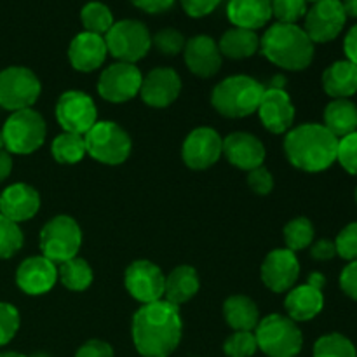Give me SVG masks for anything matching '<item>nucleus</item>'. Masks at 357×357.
Segmentation results:
<instances>
[{
  "label": "nucleus",
  "instance_id": "obj_21",
  "mask_svg": "<svg viewBox=\"0 0 357 357\" xmlns=\"http://www.w3.org/2000/svg\"><path fill=\"white\" fill-rule=\"evenodd\" d=\"M223 155L232 166L243 171H253L264 166L265 146L255 135L237 131L223 138Z\"/></svg>",
  "mask_w": 357,
  "mask_h": 357
},
{
  "label": "nucleus",
  "instance_id": "obj_15",
  "mask_svg": "<svg viewBox=\"0 0 357 357\" xmlns=\"http://www.w3.org/2000/svg\"><path fill=\"white\" fill-rule=\"evenodd\" d=\"M223 155V138L213 128H197L185 138L181 157L190 169L204 171Z\"/></svg>",
  "mask_w": 357,
  "mask_h": 357
},
{
  "label": "nucleus",
  "instance_id": "obj_53",
  "mask_svg": "<svg viewBox=\"0 0 357 357\" xmlns=\"http://www.w3.org/2000/svg\"><path fill=\"white\" fill-rule=\"evenodd\" d=\"M271 86L268 87H272V89H284V84H286V79L282 75H275V77H272V80H271Z\"/></svg>",
  "mask_w": 357,
  "mask_h": 357
},
{
  "label": "nucleus",
  "instance_id": "obj_19",
  "mask_svg": "<svg viewBox=\"0 0 357 357\" xmlns=\"http://www.w3.org/2000/svg\"><path fill=\"white\" fill-rule=\"evenodd\" d=\"M58 281V267L45 257H30L16 271V284L31 296L45 295Z\"/></svg>",
  "mask_w": 357,
  "mask_h": 357
},
{
  "label": "nucleus",
  "instance_id": "obj_31",
  "mask_svg": "<svg viewBox=\"0 0 357 357\" xmlns=\"http://www.w3.org/2000/svg\"><path fill=\"white\" fill-rule=\"evenodd\" d=\"M93 268L84 258L75 257L63 261L58 267V281H61V284L70 291H86L93 284Z\"/></svg>",
  "mask_w": 357,
  "mask_h": 357
},
{
  "label": "nucleus",
  "instance_id": "obj_34",
  "mask_svg": "<svg viewBox=\"0 0 357 357\" xmlns=\"http://www.w3.org/2000/svg\"><path fill=\"white\" fill-rule=\"evenodd\" d=\"M314 241V225L309 218L305 216H298V218L291 220L288 225L284 227V243L286 250L302 251L309 248Z\"/></svg>",
  "mask_w": 357,
  "mask_h": 357
},
{
  "label": "nucleus",
  "instance_id": "obj_5",
  "mask_svg": "<svg viewBox=\"0 0 357 357\" xmlns=\"http://www.w3.org/2000/svg\"><path fill=\"white\" fill-rule=\"evenodd\" d=\"M258 349L268 357H296L302 351L303 337L293 319L281 314L264 317L255 328Z\"/></svg>",
  "mask_w": 357,
  "mask_h": 357
},
{
  "label": "nucleus",
  "instance_id": "obj_13",
  "mask_svg": "<svg viewBox=\"0 0 357 357\" xmlns=\"http://www.w3.org/2000/svg\"><path fill=\"white\" fill-rule=\"evenodd\" d=\"M56 119L63 131L84 136L98 122L96 105L82 91H66L56 103Z\"/></svg>",
  "mask_w": 357,
  "mask_h": 357
},
{
  "label": "nucleus",
  "instance_id": "obj_57",
  "mask_svg": "<svg viewBox=\"0 0 357 357\" xmlns=\"http://www.w3.org/2000/svg\"><path fill=\"white\" fill-rule=\"evenodd\" d=\"M307 2H319V0H307Z\"/></svg>",
  "mask_w": 357,
  "mask_h": 357
},
{
  "label": "nucleus",
  "instance_id": "obj_11",
  "mask_svg": "<svg viewBox=\"0 0 357 357\" xmlns=\"http://www.w3.org/2000/svg\"><path fill=\"white\" fill-rule=\"evenodd\" d=\"M347 23L342 0H319L305 14V33L314 44L335 40Z\"/></svg>",
  "mask_w": 357,
  "mask_h": 357
},
{
  "label": "nucleus",
  "instance_id": "obj_37",
  "mask_svg": "<svg viewBox=\"0 0 357 357\" xmlns=\"http://www.w3.org/2000/svg\"><path fill=\"white\" fill-rule=\"evenodd\" d=\"M257 351L258 344L253 331H234L223 344L227 357H251Z\"/></svg>",
  "mask_w": 357,
  "mask_h": 357
},
{
  "label": "nucleus",
  "instance_id": "obj_2",
  "mask_svg": "<svg viewBox=\"0 0 357 357\" xmlns=\"http://www.w3.org/2000/svg\"><path fill=\"white\" fill-rule=\"evenodd\" d=\"M284 152L296 169L321 173L337 160L338 138L323 124H302L291 128L284 138Z\"/></svg>",
  "mask_w": 357,
  "mask_h": 357
},
{
  "label": "nucleus",
  "instance_id": "obj_56",
  "mask_svg": "<svg viewBox=\"0 0 357 357\" xmlns=\"http://www.w3.org/2000/svg\"><path fill=\"white\" fill-rule=\"evenodd\" d=\"M31 357H49V356L44 354V352H37V354H33Z\"/></svg>",
  "mask_w": 357,
  "mask_h": 357
},
{
  "label": "nucleus",
  "instance_id": "obj_41",
  "mask_svg": "<svg viewBox=\"0 0 357 357\" xmlns=\"http://www.w3.org/2000/svg\"><path fill=\"white\" fill-rule=\"evenodd\" d=\"M337 160L347 173L357 176V131L338 139Z\"/></svg>",
  "mask_w": 357,
  "mask_h": 357
},
{
  "label": "nucleus",
  "instance_id": "obj_26",
  "mask_svg": "<svg viewBox=\"0 0 357 357\" xmlns=\"http://www.w3.org/2000/svg\"><path fill=\"white\" fill-rule=\"evenodd\" d=\"M323 87L333 100H349L357 93V65L349 59L335 61L324 70Z\"/></svg>",
  "mask_w": 357,
  "mask_h": 357
},
{
  "label": "nucleus",
  "instance_id": "obj_28",
  "mask_svg": "<svg viewBox=\"0 0 357 357\" xmlns=\"http://www.w3.org/2000/svg\"><path fill=\"white\" fill-rule=\"evenodd\" d=\"M223 316L234 331H253L260 323L257 303L244 295H234L223 303Z\"/></svg>",
  "mask_w": 357,
  "mask_h": 357
},
{
  "label": "nucleus",
  "instance_id": "obj_17",
  "mask_svg": "<svg viewBox=\"0 0 357 357\" xmlns=\"http://www.w3.org/2000/svg\"><path fill=\"white\" fill-rule=\"evenodd\" d=\"M257 112L265 129L274 132V135L288 132L295 122V107H293L291 98L284 89L265 87Z\"/></svg>",
  "mask_w": 357,
  "mask_h": 357
},
{
  "label": "nucleus",
  "instance_id": "obj_35",
  "mask_svg": "<svg viewBox=\"0 0 357 357\" xmlns=\"http://www.w3.org/2000/svg\"><path fill=\"white\" fill-rule=\"evenodd\" d=\"M314 357H357V352L354 344L347 337L340 333H330L316 342Z\"/></svg>",
  "mask_w": 357,
  "mask_h": 357
},
{
  "label": "nucleus",
  "instance_id": "obj_6",
  "mask_svg": "<svg viewBox=\"0 0 357 357\" xmlns=\"http://www.w3.org/2000/svg\"><path fill=\"white\" fill-rule=\"evenodd\" d=\"M45 121L33 108L13 112L2 128L3 143L9 153L30 155L42 146L45 139Z\"/></svg>",
  "mask_w": 357,
  "mask_h": 357
},
{
  "label": "nucleus",
  "instance_id": "obj_58",
  "mask_svg": "<svg viewBox=\"0 0 357 357\" xmlns=\"http://www.w3.org/2000/svg\"><path fill=\"white\" fill-rule=\"evenodd\" d=\"M356 202H357V188H356Z\"/></svg>",
  "mask_w": 357,
  "mask_h": 357
},
{
  "label": "nucleus",
  "instance_id": "obj_48",
  "mask_svg": "<svg viewBox=\"0 0 357 357\" xmlns=\"http://www.w3.org/2000/svg\"><path fill=\"white\" fill-rule=\"evenodd\" d=\"M310 255H312L316 260H331V258L337 255V250H335V243L328 239L317 241L316 244L310 246Z\"/></svg>",
  "mask_w": 357,
  "mask_h": 357
},
{
  "label": "nucleus",
  "instance_id": "obj_14",
  "mask_svg": "<svg viewBox=\"0 0 357 357\" xmlns=\"http://www.w3.org/2000/svg\"><path fill=\"white\" fill-rule=\"evenodd\" d=\"M124 284L132 298L146 305L164 298L166 275L150 260H136L126 268Z\"/></svg>",
  "mask_w": 357,
  "mask_h": 357
},
{
  "label": "nucleus",
  "instance_id": "obj_16",
  "mask_svg": "<svg viewBox=\"0 0 357 357\" xmlns=\"http://www.w3.org/2000/svg\"><path fill=\"white\" fill-rule=\"evenodd\" d=\"M300 275V264L296 253L289 250H274L261 264V281L271 291L284 293L295 286Z\"/></svg>",
  "mask_w": 357,
  "mask_h": 357
},
{
  "label": "nucleus",
  "instance_id": "obj_42",
  "mask_svg": "<svg viewBox=\"0 0 357 357\" xmlns=\"http://www.w3.org/2000/svg\"><path fill=\"white\" fill-rule=\"evenodd\" d=\"M335 250L338 257L344 260H357V222L349 223L344 230L335 239Z\"/></svg>",
  "mask_w": 357,
  "mask_h": 357
},
{
  "label": "nucleus",
  "instance_id": "obj_46",
  "mask_svg": "<svg viewBox=\"0 0 357 357\" xmlns=\"http://www.w3.org/2000/svg\"><path fill=\"white\" fill-rule=\"evenodd\" d=\"M340 286L342 291H344L345 295L351 296L352 300L357 302V260L351 261V264L342 271Z\"/></svg>",
  "mask_w": 357,
  "mask_h": 357
},
{
  "label": "nucleus",
  "instance_id": "obj_39",
  "mask_svg": "<svg viewBox=\"0 0 357 357\" xmlns=\"http://www.w3.org/2000/svg\"><path fill=\"white\" fill-rule=\"evenodd\" d=\"M152 44L155 45L160 54L176 56L183 51L187 40L181 31L174 30V28H164V30L157 31L155 37L152 38Z\"/></svg>",
  "mask_w": 357,
  "mask_h": 357
},
{
  "label": "nucleus",
  "instance_id": "obj_7",
  "mask_svg": "<svg viewBox=\"0 0 357 357\" xmlns=\"http://www.w3.org/2000/svg\"><path fill=\"white\" fill-rule=\"evenodd\" d=\"M87 155L108 166H119L126 162L131 153L132 143L128 132L112 121L96 122L84 135Z\"/></svg>",
  "mask_w": 357,
  "mask_h": 357
},
{
  "label": "nucleus",
  "instance_id": "obj_1",
  "mask_svg": "<svg viewBox=\"0 0 357 357\" xmlns=\"http://www.w3.org/2000/svg\"><path fill=\"white\" fill-rule=\"evenodd\" d=\"M131 335L143 357H169L183 335L180 309L164 298L142 305L132 316Z\"/></svg>",
  "mask_w": 357,
  "mask_h": 357
},
{
  "label": "nucleus",
  "instance_id": "obj_51",
  "mask_svg": "<svg viewBox=\"0 0 357 357\" xmlns=\"http://www.w3.org/2000/svg\"><path fill=\"white\" fill-rule=\"evenodd\" d=\"M342 6H344L347 17L357 20V0H342Z\"/></svg>",
  "mask_w": 357,
  "mask_h": 357
},
{
  "label": "nucleus",
  "instance_id": "obj_18",
  "mask_svg": "<svg viewBox=\"0 0 357 357\" xmlns=\"http://www.w3.org/2000/svg\"><path fill=\"white\" fill-rule=\"evenodd\" d=\"M181 93V79L178 72L167 66L153 68L146 77H143L142 100L149 107L166 108L178 100Z\"/></svg>",
  "mask_w": 357,
  "mask_h": 357
},
{
  "label": "nucleus",
  "instance_id": "obj_50",
  "mask_svg": "<svg viewBox=\"0 0 357 357\" xmlns=\"http://www.w3.org/2000/svg\"><path fill=\"white\" fill-rule=\"evenodd\" d=\"M13 171V157L7 150H0V183L7 180Z\"/></svg>",
  "mask_w": 357,
  "mask_h": 357
},
{
  "label": "nucleus",
  "instance_id": "obj_3",
  "mask_svg": "<svg viewBox=\"0 0 357 357\" xmlns=\"http://www.w3.org/2000/svg\"><path fill=\"white\" fill-rule=\"evenodd\" d=\"M260 49L268 61L289 72L309 68L314 59V42L298 24H272L260 38Z\"/></svg>",
  "mask_w": 357,
  "mask_h": 357
},
{
  "label": "nucleus",
  "instance_id": "obj_59",
  "mask_svg": "<svg viewBox=\"0 0 357 357\" xmlns=\"http://www.w3.org/2000/svg\"><path fill=\"white\" fill-rule=\"evenodd\" d=\"M271 2H272V0H271Z\"/></svg>",
  "mask_w": 357,
  "mask_h": 357
},
{
  "label": "nucleus",
  "instance_id": "obj_47",
  "mask_svg": "<svg viewBox=\"0 0 357 357\" xmlns=\"http://www.w3.org/2000/svg\"><path fill=\"white\" fill-rule=\"evenodd\" d=\"M132 6H136L138 9L145 10L149 14H159L166 13L171 7L174 6L176 0H131Z\"/></svg>",
  "mask_w": 357,
  "mask_h": 357
},
{
  "label": "nucleus",
  "instance_id": "obj_54",
  "mask_svg": "<svg viewBox=\"0 0 357 357\" xmlns=\"http://www.w3.org/2000/svg\"><path fill=\"white\" fill-rule=\"evenodd\" d=\"M0 357H26L20 352H0Z\"/></svg>",
  "mask_w": 357,
  "mask_h": 357
},
{
  "label": "nucleus",
  "instance_id": "obj_4",
  "mask_svg": "<svg viewBox=\"0 0 357 357\" xmlns=\"http://www.w3.org/2000/svg\"><path fill=\"white\" fill-rule=\"evenodd\" d=\"M265 87L248 75H232L218 84L211 93V105L220 115L243 119L258 110Z\"/></svg>",
  "mask_w": 357,
  "mask_h": 357
},
{
  "label": "nucleus",
  "instance_id": "obj_22",
  "mask_svg": "<svg viewBox=\"0 0 357 357\" xmlns=\"http://www.w3.org/2000/svg\"><path fill=\"white\" fill-rule=\"evenodd\" d=\"M40 209V195L31 185L13 183L0 194V215L21 223L33 218Z\"/></svg>",
  "mask_w": 357,
  "mask_h": 357
},
{
  "label": "nucleus",
  "instance_id": "obj_23",
  "mask_svg": "<svg viewBox=\"0 0 357 357\" xmlns=\"http://www.w3.org/2000/svg\"><path fill=\"white\" fill-rule=\"evenodd\" d=\"M108 56L105 37L91 31H82L75 35L70 42L68 59L77 72L89 73L100 68Z\"/></svg>",
  "mask_w": 357,
  "mask_h": 357
},
{
  "label": "nucleus",
  "instance_id": "obj_25",
  "mask_svg": "<svg viewBox=\"0 0 357 357\" xmlns=\"http://www.w3.org/2000/svg\"><path fill=\"white\" fill-rule=\"evenodd\" d=\"M227 16L234 26L257 31L272 20V3L271 0H230Z\"/></svg>",
  "mask_w": 357,
  "mask_h": 357
},
{
  "label": "nucleus",
  "instance_id": "obj_43",
  "mask_svg": "<svg viewBox=\"0 0 357 357\" xmlns=\"http://www.w3.org/2000/svg\"><path fill=\"white\" fill-rule=\"evenodd\" d=\"M248 185L251 190L258 195H268L274 188V178H272L271 171L267 167L260 166L257 169L250 171L248 174Z\"/></svg>",
  "mask_w": 357,
  "mask_h": 357
},
{
  "label": "nucleus",
  "instance_id": "obj_38",
  "mask_svg": "<svg viewBox=\"0 0 357 357\" xmlns=\"http://www.w3.org/2000/svg\"><path fill=\"white\" fill-rule=\"evenodd\" d=\"M272 17L278 23L296 24L307 14V0H272Z\"/></svg>",
  "mask_w": 357,
  "mask_h": 357
},
{
  "label": "nucleus",
  "instance_id": "obj_24",
  "mask_svg": "<svg viewBox=\"0 0 357 357\" xmlns=\"http://www.w3.org/2000/svg\"><path fill=\"white\" fill-rule=\"evenodd\" d=\"M323 289L314 288L309 282L289 289L284 300V309L288 312V317L295 323L314 319L323 310Z\"/></svg>",
  "mask_w": 357,
  "mask_h": 357
},
{
  "label": "nucleus",
  "instance_id": "obj_33",
  "mask_svg": "<svg viewBox=\"0 0 357 357\" xmlns=\"http://www.w3.org/2000/svg\"><path fill=\"white\" fill-rule=\"evenodd\" d=\"M80 21L84 24V31H91L105 37L114 26V14L103 2H89L80 10Z\"/></svg>",
  "mask_w": 357,
  "mask_h": 357
},
{
  "label": "nucleus",
  "instance_id": "obj_32",
  "mask_svg": "<svg viewBox=\"0 0 357 357\" xmlns=\"http://www.w3.org/2000/svg\"><path fill=\"white\" fill-rule=\"evenodd\" d=\"M51 153L58 162L75 164L87 155L86 142L82 135L63 131L54 138L51 145Z\"/></svg>",
  "mask_w": 357,
  "mask_h": 357
},
{
  "label": "nucleus",
  "instance_id": "obj_36",
  "mask_svg": "<svg viewBox=\"0 0 357 357\" xmlns=\"http://www.w3.org/2000/svg\"><path fill=\"white\" fill-rule=\"evenodd\" d=\"M24 237L20 223L0 215V260L14 257L23 248Z\"/></svg>",
  "mask_w": 357,
  "mask_h": 357
},
{
  "label": "nucleus",
  "instance_id": "obj_49",
  "mask_svg": "<svg viewBox=\"0 0 357 357\" xmlns=\"http://www.w3.org/2000/svg\"><path fill=\"white\" fill-rule=\"evenodd\" d=\"M344 51L349 61L357 65V24H354V26L349 30V33L345 35Z\"/></svg>",
  "mask_w": 357,
  "mask_h": 357
},
{
  "label": "nucleus",
  "instance_id": "obj_12",
  "mask_svg": "<svg viewBox=\"0 0 357 357\" xmlns=\"http://www.w3.org/2000/svg\"><path fill=\"white\" fill-rule=\"evenodd\" d=\"M143 75L132 63L117 61L105 68L98 80V93L110 103H126L142 89Z\"/></svg>",
  "mask_w": 357,
  "mask_h": 357
},
{
  "label": "nucleus",
  "instance_id": "obj_40",
  "mask_svg": "<svg viewBox=\"0 0 357 357\" xmlns=\"http://www.w3.org/2000/svg\"><path fill=\"white\" fill-rule=\"evenodd\" d=\"M20 312L13 303L0 302V347L9 344L20 330Z\"/></svg>",
  "mask_w": 357,
  "mask_h": 357
},
{
  "label": "nucleus",
  "instance_id": "obj_44",
  "mask_svg": "<svg viewBox=\"0 0 357 357\" xmlns=\"http://www.w3.org/2000/svg\"><path fill=\"white\" fill-rule=\"evenodd\" d=\"M222 0H180L181 7L190 17H204L211 14Z\"/></svg>",
  "mask_w": 357,
  "mask_h": 357
},
{
  "label": "nucleus",
  "instance_id": "obj_10",
  "mask_svg": "<svg viewBox=\"0 0 357 357\" xmlns=\"http://www.w3.org/2000/svg\"><path fill=\"white\" fill-rule=\"evenodd\" d=\"M42 84L26 66H9L0 72V107L9 112L31 108L40 96Z\"/></svg>",
  "mask_w": 357,
  "mask_h": 357
},
{
  "label": "nucleus",
  "instance_id": "obj_8",
  "mask_svg": "<svg viewBox=\"0 0 357 357\" xmlns=\"http://www.w3.org/2000/svg\"><path fill=\"white\" fill-rule=\"evenodd\" d=\"M80 246H82V230L72 216H54L42 227V257L51 260L52 264H63L75 258Z\"/></svg>",
  "mask_w": 357,
  "mask_h": 357
},
{
  "label": "nucleus",
  "instance_id": "obj_45",
  "mask_svg": "<svg viewBox=\"0 0 357 357\" xmlns=\"http://www.w3.org/2000/svg\"><path fill=\"white\" fill-rule=\"evenodd\" d=\"M75 357H114V349L103 340H89L77 351Z\"/></svg>",
  "mask_w": 357,
  "mask_h": 357
},
{
  "label": "nucleus",
  "instance_id": "obj_27",
  "mask_svg": "<svg viewBox=\"0 0 357 357\" xmlns=\"http://www.w3.org/2000/svg\"><path fill=\"white\" fill-rule=\"evenodd\" d=\"M201 282H199L197 271L190 265H180L169 275H166V288H164V300L173 305L180 307L197 295Z\"/></svg>",
  "mask_w": 357,
  "mask_h": 357
},
{
  "label": "nucleus",
  "instance_id": "obj_29",
  "mask_svg": "<svg viewBox=\"0 0 357 357\" xmlns=\"http://www.w3.org/2000/svg\"><path fill=\"white\" fill-rule=\"evenodd\" d=\"M324 128L335 136L344 138L357 131V105L351 100H333L324 110Z\"/></svg>",
  "mask_w": 357,
  "mask_h": 357
},
{
  "label": "nucleus",
  "instance_id": "obj_55",
  "mask_svg": "<svg viewBox=\"0 0 357 357\" xmlns=\"http://www.w3.org/2000/svg\"><path fill=\"white\" fill-rule=\"evenodd\" d=\"M0 150H6V143H3V136H2V131H0Z\"/></svg>",
  "mask_w": 357,
  "mask_h": 357
},
{
  "label": "nucleus",
  "instance_id": "obj_30",
  "mask_svg": "<svg viewBox=\"0 0 357 357\" xmlns=\"http://www.w3.org/2000/svg\"><path fill=\"white\" fill-rule=\"evenodd\" d=\"M220 52L230 59H246L257 54L260 49V37L257 31L244 28H230L220 38Z\"/></svg>",
  "mask_w": 357,
  "mask_h": 357
},
{
  "label": "nucleus",
  "instance_id": "obj_20",
  "mask_svg": "<svg viewBox=\"0 0 357 357\" xmlns=\"http://www.w3.org/2000/svg\"><path fill=\"white\" fill-rule=\"evenodd\" d=\"M185 63L194 75L209 79L222 68V52L215 38L209 35H195L188 38L183 49Z\"/></svg>",
  "mask_w": 357,
  "mask_h": 357
},
{
  "label": "nucleus",
  "instance_id": "obj_9",
  "mask_svg": "<svg viewBox=\"0 0 357 357\" xmlns=\"http://www.w3.org/2000/svg\"><path fill=\"white\" fill-rule=\"evenodd\" d=\"M107 49L117 61L132 63L145 58L152 47L150 31L142 21L122 20L114 23V26L105 35Z\"/></svg>",
  "mask_w": 357,
  "mask_h": 357
},
{
  "label": "nucleus",
  "instance_id": "obj_52",
  "mask_svg": "<svg viewBox=\"0 0 357 357\" xmlns=\"http://www.w3.org/2000/svg\"><path fill=\"white\" fill-rule=\"evenodd\" d=\"M309 282L310 286H314V288H319V289H323V286H324V275L323 274H319V272H312V274L309 275Z\"/></svg>",
  "mask_w": 357,
  "mask_h": 357
}]
</instances>
